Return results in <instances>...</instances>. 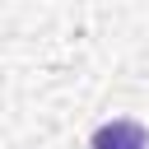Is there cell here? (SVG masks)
<instances>
[{"instance_id":"obj_1","label":"cell","mask_w":149,"mask_h":149,"mask_svg":"<svg viewBox=\"0 0 149 149\" xmlns=\"http://www.w3.org/2000/svg\"><path fill=\"white\" fill-rule=\"evenodd\" d=\"M88 149H149V135H144V126H140V121L116 116V121H102V126L93 130Z\"/></svg>"}]
</instances>
